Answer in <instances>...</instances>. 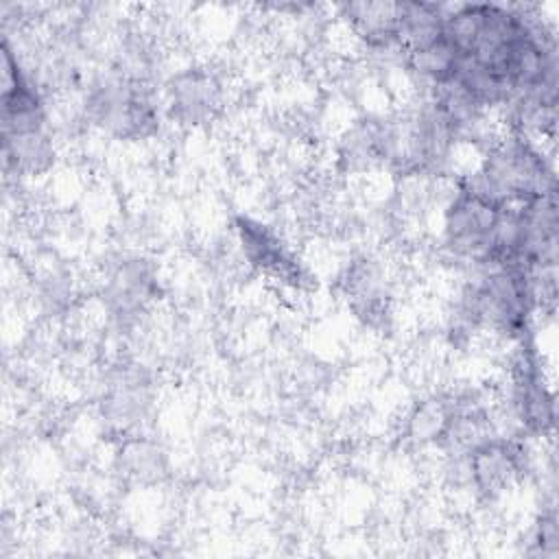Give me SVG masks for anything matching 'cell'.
Instances as JSON below:
<instances>
[{"mask_svg": "<svg viewBox=\"0 0 559 559\" xmlns=\"http://www.w3.org/2000/svg\"><path fill=\"white\" fill-rule=\"evenodd\" d=\"M454 411V393H432L413 404L404 421V437L419 448H437L450 415Z\"/></svg>", "mask_w": 559, "mask_h": 559, "instance_id": "obj_15", "label": "cell"}, {"mask_svg": "<svg viewBox=\"0 0 559 559\" xmlns=\"http://www.w3.org/2000/svg\"><path fill=\"white\" fill-rule=\"evenodd\" d=\"M118 465H120V472H124V476L133 480H153V478H159V474L164 472L166 459H164V452L157 448V443L135 435V437H127L120 443Z\"/></svg>", "mask_w": 559, "mask_h": 559, "instance_id": "obj_17", "label": "cell"}, {"mask_svg": "<svg viewBox=\"0 0 559 559\" xmlns=\"http://www.w3.org/2000/svg\"><path fill=\"white\" fill-rule=\"evenodd\" d=\"M234 231L242 258L251 269L290 288L306 286V269L271 225L240 214L234 218Z\"/></svg>", "mask_w": 559, "mask_h": 559, "instance_id": "obj_7", "label": "cell"}, {"mask_svg": "<svg viewBox=\"0 0 559 559\" xmlns=\"http://www.w3.org/2000/svg\"><path fill=\"white\" fill-rule=\"evenodd\" d=\"M336 164L345 175L384 168V116L356 120L338 140Z\"/></svg>", "mask_w": 559, "mask_h": 559, "instance_id": "obj_11", "label": "cell"}, {"mask_svg": "<svg viewBox=\"0 0 559 559\" xmlns=\"http://www.w3.org/2000/svg\"><path fill=\"white\" fill-rule=\"evenodd\" d=\"M168 116L183 127L212 122L225 107V87L210 68H186L175 72L164 90Z\"/></svg>", "mask_w": 559, "mask_h": 559, "instance_id": "obj_8", "label": "cell"}, {"mask_svg": "<svg viewBox=\"0 0 559 559\" xmlns=\"http://www.w3.org/2000/svg\"><path fill=\"white\" fill-rule=\"evenodd\" d=\"M507 404L522 435L548 437L555 428V393L546 380L544 365L528 338L515 343L511 356Z\"/></svg>", "mask_w": 559, "mask_h": 559, "instance_id": "obj_5", "label": "cell"}, {"mask_svg": "<svg viewBox=\"0 0 559 559\" xmlns=\"http://www.w3.org/2000/svg\"><path fill=\"white\" fill-rule=\"evenodd\" d=\"M472 271L454 304L452 332H489L513 345L528 338L537 312L528 273L504 262Z\"/></svg>", "mask_w": 559, "mask_h": 559, "instance_id": "obj_1", "label": "cell"}, {"mask_svg": "<svg viewBox=\"0 0 559 559\" xmlns=\"http://www.w3.org/2000/svg\"><path fill=\"white\" fill-rule=\"evenodd\" d=\"M404 63L406 70L430 92L454 79L456 68L461 63V52L454 48V44L445 37L443 31V35L430 41L428 46L404 55Z\"/></svg>", "mask_w": 559, "mask_h": 559, "instance_id": "obj_16", "label": "cell"}, {"mask_svg": "<svg viewBox=\"0 0 559 559\" xmlns=\"http://www.w3.org/2000/svg\"><path fill=\"white\" fill-rule=\"evenodd\" d=\"M157 290V275L153 266L140 255L122 258L109 273L105 297L118 314L140 312Z\"/></svg>", "mask_w": 559, "mask_h": 559, "instance_id": "obj_12", "label": "cell"}, {"mask_svg": "<svg viewBox=\"0 0 559 559\" xmlns=\"http://www.w3.org/2000/svg\"><path fill=\"white\" fill-rule=\"evenodd\" d=\"M2 162L7 175H44L55 164V142L50 129L2 135Z\"/></svg>", "mask_w": 559, "mask_h": 559, "instance_id": "obj_13", "label": "cell"}, {"mask_svg": "<svg viewBox=\"0 0 559 559\" xmlns=\"http://www.w3.org/2000/svg\"><path fill=\"white\" fill-rule=\"evenodd\" d=\"M85 116L116 140H146L159 127V105L151 87L120 70L90 85Z\"/></svg>", "mask_w": 559, "mask_h": 559, "instance_id": "obj_3", "label": "cell"}, {"mask_svg": "<svg viewBox=\"0 0 559 559\" xmlns=\"http://www.w3.org/2000/svg\"><path fill=\"white\" fill-rule=\"evenodd\" d=\"M352 35L376 52L397 50L400 2H349L338 7Z\"/></svg>", "mask_w": 559, "mask_h": 559, "instance_id": "obj_9", "label": "cell"}, {"mask_svg": "<svg viewBox=\"0 0 559 559\" xmlns=\"http://www.w3.org/2000/svg\"><path fill=\"white\" fill-rule=\"evenodd\" d=\"M504 205H498L463 183H454L441 205V245L467 266L496 262V238Z\"/></svg>", "mask_w": 559, "mask_h": 559, "instance_id": "obj_4", "label": "cell"}, {"mask_svg": "<svg viewBox=\"0 0 559 559\" xmlns=\"http://www.w3.org/2000/svg\"><path fill=\"white\" fill-rule=\"evenodd\" d=\"M456 181L498 205H520L557 194L555 164L544 144L507 131L493 135L478 164Z\"/></svg>", "mask_w": 559, "mask_h": 559, "instance_id": "obj_2", "label": "cell"}, {"mask_svg": "<svg viewBox=\"0 0 559 559\" xmlns=\"http://www.w3.org/2000/svg\"><path fill=\"white\" fill-rule=\"evenodd\" d=\"M528 472V452L515 435H493L465 454L467 487L485 500L502 496Z\"/></svg>", "mask_w": 559, "mask_h": 559, "instance_id": "obj_6", "label": "cell"}, {"mask_svg": "<svg viewBox=\"0 0 559 559\" xmlns=\"http://www.w3.org/2000/svg\"><path fill=\"white\" fill-rule=\"evenodd\" d=\"M531 552L544 557H557L559 552V528H557V513L552 507L542 511L535 520L531 533Z\"/></svg>", "mask_w": 559, "mask_h": 559, "instance_id": "obj_18", "label": "cell"}, {"mask_svg": "<svg viewBox=\"0 0 559 559\" xmlns=\"http://www.w3.org/2000/svg\"><path fill=\"white\" fill-rule=\"evenodd\" d=\"M345 297L354 312L369 325L384 321L389 314V282L382 266L371 258H358L347 266Z\"/></svg>", "mask_w": 559, "mask_h": 559, "instance_id": "obj_10", "label": "cell"}, {"mask_svg": "<svg viewBox=\"0 0 559 559\" xmlns=\"http://www.w3.org/2000/svg\"><path fill=\"white\" fill-rule=\"evenodd\" d=\"M448 7L439 2L404 0L400 2V24H397V50L408 55L419 50L443 35Z\"/></svg>", "mask_w": 559, "mask_h": 559, "instance_id": "obj_14", "label": "cell"}]
</instances>
